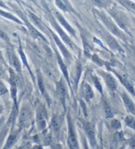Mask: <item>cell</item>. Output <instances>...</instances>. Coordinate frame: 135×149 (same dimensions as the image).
I'll list each match as a JSON object with an SVG mask.
<instances>
[{"label": "cell", "mask_w": 135, "mask_h": 149, "mask_svg": "<svg viewBox=\"0 0 135 149\" xmlns=\"http://www.w3.org/2000/svg\"><path fill=\"white\" fill-rule=\"evenodd\" d=\"M0 37H1V38L3 39V40H6V41H9V38H8V36H7V34L4 33V32H3V31H0Z\"/></svg>", "instance_id": "32"}, {"label": "cell", "mask_w": 135, "mask_h": 149, "mask_svg": "<svg viewBox=\"0 0 135 149\" xmlns=\"http://www.w3.org/2000/svg\"><path fill=\"white\" fill-rule=\"evenodd\" d=\"M96 13L98 15L99 18L100 19L102 23L104 24V25L107 27V29L111 32L112 34H113L114 35L119 37L121 38H124V34L122 32L120 31L119 27L117 26L116 23H114L113 20H112L110 17L104 13L103 12L96 11Z\"/></svg>", "instance_id": "1"}, {"label": "cell", "mask_w": 135, "mask_h": 149, "mask_svg": "<svg viewBox=\"0 0 135 149\" xmlns=\"http://www.w3.org/2000/svg\"><path fill=\"white\" fill-rule=\"evenodd\" d=\"M50 21H51V24L53 25V26L54 27V29L56 30L57 33H58L59 35L60 36V37L63 40V41L64 42V43H65L67 46L69 47H70L71 49H73L74 47V44L73 42H72V40H71V38H69V36L65 33L63 31V30L61 28L58 24L56 23V21L53 18L50 19Z\"/></svg>", "instance_id": "2"}, {"label": "cell", "mask_w": 135, "mask_h": 149, "mask_svg": "<svg viewBox=\"0 0 135 149\" xmlns=\"http://www.w3.org/2000/svg\"><path fill=\"white\" fill-rule=\"evenodd\" d=\"M0 7H3V8H4V9H8V7L6 6V4H5L3 1H1V0H0Z\"/></svg>", "instance_id": "33"}, {"label": "cell", "mask_w": 135, "mask_h": 149, "mask_svg": "<svg viewBox=\"0 0 135 149\" xmlns=\"http://www.w3.org/2000/svg\"><path fill=\"white\" fill-rule=\"evenodd\" d=\"M54 14L57 19L58 20L59 23L61 24L67 31L69 32V33L71 34L72 36H75L76 35L75 31H74V30L72 29V27L70 25L68 22L66 21V19L64 18V17L62 15L61 13H59L58 11H54Z\"/></svg>", "instance_id": "5"}, {"label": "cell", "mask_w": 135, "mask_h": 149, "mask_svg": "<svg viewBox=\"0 0 135 149\" xmlns=\"http://www.w3.org/2000/svg\"><path fill=\"white\" fill-rule=\"evenodd\" d=\"M95 6L100 7V8H104L108 5V1L107 0H92Z\"/></svg>", "instance_id": "25"}, {"label": "cell", "mask_w": 135, "mask_h": 149, "mask_svg": "<svg viewBox=\"0 0 135 149\" xmlns=\"http://www.w3.org/2000/svg\"><path fill=\"white\" fill-rule=\"evenodd\" d=\"M100 73L105 83L106 84L107 88H109V90L111 92L116 91L117 87V83L113 77L110 73H107V72L101 71Z\"/></svg>", "instance_id": "4"}, {"label": "cell", "mask_w": 135, "mask_h": 149, "mask_svg": "<svg viewBox=\"0 0 135 149\" xmlns=\"http://www.w3.org/2000/svg\"><path fill=\"white\" fill-rule=\"evenodd\" d=\"M110 14L116 20V22L118 23L119 25L121 27L122 29L125 30L126 29V23L125 20L123 15H122L121 12H119L116 9H112L110 10Z\"/></svg>", "instance_id": "8"}, {"label": "cell", "mask_w": 135, "mask_h": 149, "mask_svg": "<svg viewBox=\"0 0 135 149\" xmlns=\"http://www.w3.org/2000/svg\"><path fill=\"white\" fill-rule=\"evenodd\" d=\"M119 1L122 3V4L126 5L130 8L133 9L135 11V2L132 1L131 0H119Z\"/></svg>", "instance_id": "27"}, {"label": "cell", "mask_w": 135, "mask_h": 149, "mask_svg": "<svg viewBox=\"0 0 135 149\" xmlns=\"http://www.w3.org/2000/svg\"><path fill=\"white\" fill-rule=\"evenodd\" d=\"M68 143L71 148H78L79 145L78 141H77L75 133L74 132L73 129H72L71 122H69V133L68 137Z\"/></svg>", "instance_id": "10"}, {"label": "cell", "mask_w": 135, "mask_h": 149, "mask_svg": "<svg viewBox=\"0 0 135 149\" xmlns=\"http://www.w3.org/2000/svg\"><path fill=\"white\" fill-rule=\"evenodd\" d=\"M3 61H4V59H3V55H2L1 52H0V63H3Z\"/></svg>", "instance_id": "34"}, {"label": "cell", "mask_w": 135, "mask_h": 149, "mask_svg": "<svg viewBox=\"0 0 135 149\" xmlns=\"http://www.w3.org/2000/svg\"><path fill=\"white\" fill-rule=\"evenodd\" d=\"M29 18L31 21L34 26H36L37 28H38L39 29H40L41 31H45V28H44V24L42 23V21L38 17H37L36 15L32 13H29Z\"/></svg>", "instance_id": "15"}, {"label": "cell", "mask_w": 135, "mask_h": 149, "mask_svg": "<svg viewBox=\"0 0 135 149\" xmlns=\"http://www.w3.org/2000/svg\"><path fill=\"white\" fill-rule=\"evenodd\" d=\"M37 79H38V84L39 86V88L42 93H44V85L43 83V80H42V75L40 74L39 72H38V74H37Z\"/></svg>", "instance_id": "26"}, {"label": "cell", "mask_w": 135, "mask_h": 149, "mask_svg": "<svg viewBox=\"0 0 135 149\" xmlns=\"http://www.w3.org/2000/svg\"><path fill=\"white\" fill-rule=\"evenodd\" d=\"M17 139V134H11V135L9 136L8 139L7 141V143L5 145L4 148H11L12 146H13Z\"/></svg>", "instance_id": "22"}, {"label": "cell", "mask_w": 135, "mask_h": 149, "mask_svg": "<svg viewBox=\"0 0 135 149\" xmlns=\"http://www.w3.org/2000/svg\"><path fill=\"white\" fill-rule=\"evenodd\" d=\"M11 1H17V0H11Z\"/></svg>", "instance_id": "39"}, {"label": "cell", "mask_w": 135, "mask_h": 149, "mask_svg": "<svg viewBox=\"0 0 135 149\" xmlns=\"http://www.w3.org/2000/svg\"><path fill=\"white\" fill-rule=\"evenodd\" d=\"M3 75V71L1 68H0V77H1Z\"/></svg>", "instance_id": "36"}, {"label": "cell", "mask_w": 135, "mask_h": 149, "mask_svg": "<svg viewBox=\"0 0 135 149\" xmlns=\"http://www.w3.org/2000/svg\"><path fill=\"white\" fill-rule=\"evenodd\" d=\"M63 118L61 116H55L51 120V126L55 131H58L63 122Z\"/></svg>", "instance_id": "16"}, {"label": "cell", "mask_w": 135, "mask_h": 149, "mask_svg": "<svg viewBox=\"0 0 135 149\" xmlns=\"http://www.w3.org/2000/svg\"><path fill=\"white\" fill-rule=\"evenodd\" d=\"M9 61L11 62V64L13 65V68L17 71L20 72L21 71V65L20 63V61L19 60L18 58L16 56V54L14 53L13 52H9Z\"/></svg>", "instance_id": "14"}, {"label": "cell", "mask_w": 135, "mask_h": 149, "mask_svg": "<svg viewBox=\"0 0 135 149\" xmlns=\"http://www.w3.org/2000/svg\"><path fill=\"white\" fill-rule=\"evenodd\" d=\"M5 135H6V134H5V133H1V135H0V144L1 143L2 141H3V137H4Z\"/></svg>", "instance_id": "35"}, {"label": "cell", "mask_w": 135, "mask_h": 149, "mask_svg": "<svg viewBox=\"0 0 135 149\" xmlns=\"http://www.w3.org/2000/svg\"><path fill=\"white\" fill-rule=\"evenodd\" d=\"M57 54V61H58L59 63V65L60 68H61L62 72H63V73L64 74V77H65V79L68 81V83L69 84V74H68V71H67V66L65 65V64L63 62V61L62 60V59L61 58V56L59 55V54Z\"/></svg>", "instance_id": "19"}, {"label": "cell", "mask_w": 135, "mask_h": 149, "mask_svg": "<svg viewBox=\"0 0 135 149\" xmlns=\"http://www.w3.org/2000/svg\"><path fill=\"white\" fill-rule=\"evenodd\" d=\"M26 25L27 26V28H28L29 29V31L30 34H31V36L33 37L35 39H42L43 40H44L45 42H47L46 39L44 38V36L42 35V34L39 33V32L37 31V30L36 29V28L34 26H32V24H30L28 21H26Z\"/></svg>", "instance_id": "13"}, {"label": "cell", "mask_w": 135, "mask_h": 149, "mask_svg": "<svg viewBox=\"0 0 135 149\" xmlns=\"http://www.w3.org/2000/svg\"><path fill=\"white\" fill-rule=\"evenodd\" d=\"M106 41L108 46L111 48L112 49L117 52H122V49H121V46L119 44L118 42H117L116 38L113 36L110 35V34H106Z\"/></svg>", "instance_id": "11"}, {"label": "cell", "mask_w": 135, "mask_h": 149, "mask_svg": "<svg viewBox=\"0 0 135 149\" xmlns=\"http://www.w3.org/2000/svg\"><path fill=\"white\" fill-rule=\"evenodd\" d=\"M0 46H1V43H0Z\"/></svg>", "instance_id": "40"}, {"label": "cell", "mask_w": 135, "mask_h": 149, "mask_svg": "<svg viewBox=\"0 0 135 149\" xmlns=\"http://www.w3.org/2000/svg\"><path fill=\"white\" fill-rule=\"evenodd\" d=\"M117 76H118V77L119 78L120 81H121V83L123 84V85L127 88V90H128L130 93H132V94H134V95H135V93H134L133 86H132V84L131 83V82H130L129 79H127V76L122 75V74H119L117 73Z\"/></svg>", "instance_id": "17"}, {"label": "cell", "mask_w": 135, "mask_h": 149, "mask_svg": "<svg viewBox=\"0 0 135 149\" xmlns=\"http://www.w3.org/2000/svg\"><path fill=\"white\" fill-rule=\"evenodd\" d=\"M122 98L127 110H128L129 112L135 114V105L131 99L130 98L129 96L127 95L126 93H122Z\"/></svg>", "instance_id": "12"}, {"label": "cell", "mask_w": 135, "mask_h": 149, "mask_svg": "<svg viewBox=\"0 0 135 149\" xmlns=\"http://www.w3.org/2000/svg\"><path fill=\"white\" fill-rule=\"evenodd\" d=\"M31 48L33 49L34 52H36L37 54H40L41 53L40 49V48L35 44H31Z\"/></svg>", "instance_id": "31"}, {"label": "cell", "mask_w": 135, "mask_h": 149, "mask_svg": "<svg viewBox=\"0 0 135 149\" xmlns=\"http://www.w3.org/2000/svg\"><path fill=\"white\" fill-rule=\"evenodd\" d=\"M84 130L87 136H88V139L90 141L92 146H95L96 145V136H95V130L94 127L90 123H85L84 124Z\"/></svg>", "instance_id": "6"}, {"label": "cell", "mask_w": 135, "mask_h": 149, "mask_svg": "<svg viewBox=\"0 0 135 149\" xmlns=\"http://www.w3.org/2000/svg\"><path fill=\"white\" fill-rule=\"evenodd\" d=\"M56 91H57V95H58V97L64 104L65 100V98L67 96V90H66L65 86L63 82L62 81V80H60L59 82H57V83Z\"/></svg>", "instance_id": "9"}, {"label": "cell", "mask_w": 135, "mask_h": 149, "mask_svg": "<svg viewBox=\"0 0 135 149\" xmlns=\"http://www.w3.org/2000/svg\"><path fill=\"white\" fill-rule=\"evenodd\" d=\"M51 31V33L52 34V36H53L54 40L56 44L58 46V48L59 49V50L61 51V52L62 53V55L64 57V58L66 59L67 61H70L72 59V56L70 54V52H69L68 49L65 46L64 44L62 43V42L61 41V40L59 39V38L57 36L56 34H55L53 31Z\"/></svg>", "instance_id": "3"}, {"label": "cell", "mask_w": 135, "mask_h": 149, "mask_svg": "<svg viewBox=\"0 0 135 149\" xmlns=\"http://www.w3.org/2000/svg\"><path fill=\"white\" fill-rule=\"evenodd\" d=\"M27 1H31L32 2H33V3H36V0H27Z\"/></svg>", "instance_id": "37"}, {"label": "cell", "mask_w": 135, "mask_h": 149, "mask_svg": "<svg viewBox=\"0 0 135 149\" xmlns=\"http://www.w3.org/2000/svg\"><path fill=\"white\" fill-rule=\"evenodd\" d=\"M37 124L40 130H44L46 127V121L44 119V113L43 110H39L37 113Z\"/></svg>", "instance_id": "18"}, {"label": "cell", "mask_w": 135, "mask_h": 149, "mask_svg": "<svg viewBox=\"0 0 135 149\" xmlns=\"http://www.w3.org/2000/svg\"><path fill=\"white\" fill-rule=\"evenodd\" d=\"M31 118V111L29 108L24 107L22 108L21 110L19 115V121L22 125H26L29 123V121Z\"/></svg>", "instance_id": "7"}, {"label": "cell", "mask_w": 135, "mask_h": 149, "mask_svg": "<svg viewBox=\"0 0 135 149\" xmlns=\"http://www.w3.org/2000/svg\"><path fill=\"white\" fill-rule=\"evenodd\" d=\"M54 1H55V3H56L57 7L61 10H62L63 11L66 12V11H71L69 7L67 6L66 3H65L63 0H54Z\"/></svg>", "instance_id": "23"}, {"label": "cell", "mask_w": 135, "mask_h": 149, "mask_svg": "<svg viewBox=\"0 0 135 149\" xmlns=\"http://www.w3.org/2000/svg\"><path fill=\"white\" fill-rule=\"evenodd\" d=\"M111 127L114 129V130H119V128H121V124L120 123V121L117 120H113L111 121Z\"/></svg>", "instance_id": "28"}, {"label": "cell", "mask_w": 135, "mask_h": 149, "mask_svg": "<svg viewBox=\"0 0 135 149\" xmlns=\"http://www.w3.org/2000/svg\"><path fill=\"white\" fill-rule=\"evenodd\" d=\"M0 15L6 17V18L8 19L11 20V21L16 22V23H17L18 24H22V22L20 21L18 18H17L16 17H15L13 15L9 13H8V12L3 11V10H1V9H0Z\"/></svg>", "instance_id": "21"}, {"label": "cell", "mask_w": 135, "mask_h": 149, "mask_svg": "<svg viewBox=\"0 0 135 149\" xmlns=\"http://www.w3.org/2000/svg\"><path fill=\"white\" fill-rule=\"evenodd\" d=\"M93 81L97 90L100 91V93H102V87L100 83V81H98V79H97L96 77H93Z\"/></svg>", "instance_id": "30"}, {"label": "cell", "mask_w": 135, "mask_h": 149, "mask_svg": "<svg viewBox=\"0 0 135 149\" xmlns=\"http://www.w3.org/2000/svg\"><path fill=\"white\" fill-rule=\"evenodd\" d=\"M125 122L127 124V126L135 130V119L131 116H127L125 118Z\"/></svg>", "instance_id": "24"}, {"label": "cell", "mask_w": 135, "mask_h": 149, "mask_svg": "<svg viewBox=\"0 0 135 149\" xmlns=\"http://www.w3.org/2000/svg\"><path fill=\"white\" fill-rule=\"evenodd\" d=\"M2 110H3V108H2V106H0V113H1Z\"/></svg>", "instance_id": "38"}, {"label": "cell", "mask_w": 135, "mask_h": 149, "mask_svg": "<svg viewBox=\"0 0 135 149\" xmlns=\"http://www.w3.org/2000/svg\"><path fill=\"white\" fill-rule=\"evenodd\" d=\"M83 94L86 100H90L94 97V93L91 86L88 84H85L83 86Z\"/></svg>", "instance_id": "20"}, {"label": "cell", "mask_w": 135, "mask_h": 149, "mask_svg": "<svg viewBox=\"0 0 135 149\" xmlns=\"http://www.w3.org/2000/svg\"><path fill=\"white\" fill-rule=\"evenodd\" d=\"M105 112H106V115L107 118H111L113 116V111L111 110V108L109 106H106L105 108Z\"/></svg>", "instance_id": "29"}]
</instances>
